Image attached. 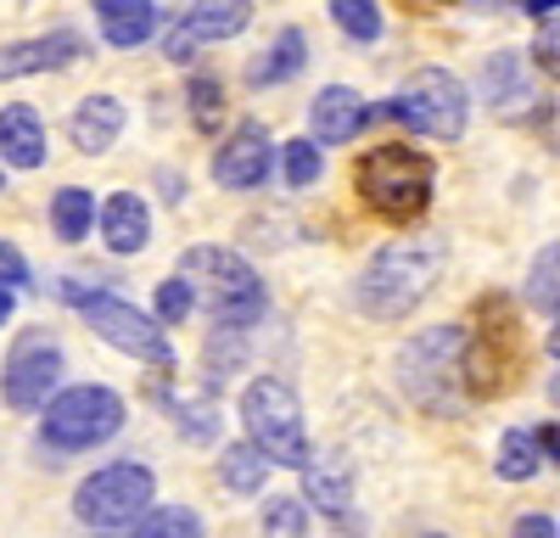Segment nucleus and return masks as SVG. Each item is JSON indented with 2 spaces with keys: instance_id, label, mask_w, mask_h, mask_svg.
<instances>
[{
  "instance_id": "1",
  "label": "nucleus",
  "mask_w": 560,
  "mask_h": 538,
  "mask_svg": "<svg viewBox=\"0 0 560 538\" xmlns=\"http://www.w3.org/2000/svg\"><path fill=\"white\" fill-rule=\"evenodd\" d=\"M179 281L191 286V297L208 308V320H219L224 331L258 326L264 314V281L247 258H236L230 247H191L179 258Z\"/></svg>"
},
{
  "instance_id": "37",
  "label": "nucleus",
  "mask_w": 560,
  "mask_h": 538,
  "mask_svg": "<svg viewBox=\"0 0 560 538\" xmlns=\"http://www.w3.org/2000/svg\"><path fill=\"white\" fill-rule=\"evenodd\" d=\"M549 398H555V404H560V376H555V382H549Z\"/></svg>"
},
{
  "instance_id": "31",
  "label": "nucleus",
  "mask_w": 560,
  "mask_h": 538,
  "mask_svg": "<svg viewBox=\"0 0 560 538\" xmlns=\"http://www.w3.org/2000/svg\"><path fill=\"white\" fill-rule=\"evenodd\" d=\"M191 303H197V297H191V286H185L179 276L163 281V286H158V320H163V326H179L185 314H191Z\"/></svg>"
},
{
  "instance_id": "39",
  "label": "nucleus",
  "mask_w": 560,
  "mask_h": 538,
  "mask_svg": "<svg viewBox=\"0 0 560 538\" xmlns=\"http://www.w3.org/2000/svg\"><path fill=\"white\" fill-rule=\"evenodd\" d=\"M0 179H7V174H0Z\"/></svg>"
},
{
  "instance_id": "29",
  "label": "nucleus",
  "mask_w": 560,
  "mask_h": 538,
  "mask_svg": "<svg viewBox=\"0 0 560 538\" xmlns=\"http://www.w3.org/2000/svg\"><path fill=\"white\" fill-rule=\"evenodd\" d=\"M303 527H308L303 500H275L264 516V538H303Z\"/></svg>"
},
{
  "instance_id": "2",
  "label": "nucleus",
  "mask_w": 560,
  "mask_h": 538,
  "mask_svg": "<svg viewBox=\"0 0 560 538\" xmlns=\"http://www.w3.org/2000/svg\"><path fill=\"white\" fill-rule=\"evenodd\" d=\"M443 269V247L438 242H393L364 264V276L353 286V303L370 320H404V314L432 292Z\"/></svg>"
},
{
  "instance_id": "13",
  "label": "nucleus",
  "mask_w": 560,
  "mask_h": 538,
  "mask_svg": "<svg viewBox=\"0 0 560 538\" xmlns=\"http://www.w3.org/2000/svg\"><path fill=\"white\" fill-rule=\"evenodd\" d=\"M90 51L79 28H51L39 39H18V45H0V79H23V73H57L68 62H79Z\"/></svg>"
},
{
  "instance_id": "11",
  "label": "nucleus",
  "mask_w": 560,
  "mask_h": 538,
  "mask_svg": "<svg viewBox=\"0 0 560 538\" xmlns=\"http://www.w3.org/2000/svg\"><path fill=\"white\" fill-rule=\"evenodd\" d=\"M247 17H253L247 0H213V7H191V12H185V17L168 28V39H163V57H168V62H191L197 45L242 34V28H247Z\"/></svg>"
},
{
  "instance_id": "34",
  "label": "nucleus",
  "mask_w": 560,
  "mask_h": 538,
  "mask_svg": "<svg viewBox=\"0 0 560 538\" xmlns=\"http://www.w3.org/2000/svg\"><path fill=\"white\" fill-rule=\"evenodd\" d=\"M516 538H560V533H555L549 516H522V522H516Z\"/></svg>"
},
{
  "instance_id": "12",
  "label": "nucleus",
  "mask_w": 560,
  "mask_h": 538,
  "mask_svg": "<svg viewBox=\"0 0 560 538\" xmlns=\"http://www.w3.org/2000/svg\"><path fill=\"white\" fill-rule=\"evenodd\" d=\"M57 382H62V348L57 342H34L28 337L7 359V404H12V410H39Z\"/></svg>"
},
{
  "instance_id": "36",
  "label": "nucleus",
  "mask_w": 560,
  "mask_h": 538,
  "mask_svg": "<svg viewBox=\"0 0 560 538\" xmlns=\"http://www.w3.org/2000/svg\"><path fill=\"white\" fill-rule=\"evenodd\" d=\"M7 320H12V292L0 286V326H7Z\"/></svg>"
},
{
  "instance_id": "7",
  "label": "nucleus",
  "mask_w": 560,
  "mask_h": 538,
  "mask_svg": "<svg viewBox=\"0 0 560 538\" xmlns=\"http://www.w3.org/2000/svg\"><path fill=\"white\" fill-rule=\"evenodd\" d=\"M124 398L113 387H96V382H79L68 393H57L51 404H45L39 416V432L51 448H96L107 437L124 432Z\"/></svg>"
},
{
  "instance_id": "10",
  "label": "nucleus",
  "mask_w": 560,
  "mask_h": 538,
  "mask_svg": "<svg viewBox=\"0 0 560 538\" xmlns=\"http://www.w3.org/2000/svg\"><path fill=\"white\" fill-rule=\"evenodd\" d=\"M482 102L499 118H527V113L544 107V90H538V79H533L522 51H493L482 62Z\"/></svg>"
},
{
  "instance_id": "24",
  "label": "nucleus",
  "mask_w": 560,
  "mask_h": 538,
  "mask_svg": "<svg viewBox=\"0 0 560 538\" xmlns=\"http://www.w3.org/2000/svg\"><path fill=\"white\" fill-rule=\"evenodd\" d=\"M527 303L538 314H555V320H560V242H549L533 258V269H527Z\"/></svg>"
},
{
  "instance_id": "22",
  "label": "nucleus",
  "mask_w": 560,
  "mask_h": 538,
  "mask_svg": "<svg viewBox=\"0 0 560 538\" xmlns=\"http://www.w3.org/2000/svg\"><path fill=\"white\" fill-rule=\"evenodd\" d=\"M538 466H544L538 432H527V426H510V432L499 437V477H504V482H527Z\"/></svg>"
},
{
  "instance_id": "35",
  "label": "nucleus",
  "mask_w": 560,
  "mask_h": 538,
  "mask_svg": "<svg viewBox=\"0 0 560 538\" xmlns=\"http://www.w3.org/2000/svg\"><path fill=\"white\" fill-rule=\"evenodd\" d=\"M538 448H544V455L560 466V426H538Z\"/></svg>"
},
{
  "instance_id": "21",
  "label": "nucleus",
  "mask_w": 560,
  "mask_h": 538,
  "mask_svg": "<svg viewBox=\"0 0 560 538\" xmlns=\"http://www.w3.org/2000/svg\"><path fill=\"white\" fill-rule=\"evenodd\" d=\"M96 219H102V213H96V197H90L84 186H62V191H57V202H51V231H57V242H84Z\"/></svg>"
},
{
  "instance_id": "18",
  "label": "nucleus",
  "mask_w": 560,
  "mask_h": 538,
  "mask_svg": "<svg viewBox=\"0 0 560 538\" xmlns=\"http://www.w3.org/2000/svg\"><path fill=\"white\" fill-rule=\"evenodd\" d=\"M102 236H107L113 253H140V247H147V236H152V213H147V202H140L135 191L107 197V208H102Z\"/></svg>"
},
{
  "instance_id": "27",
  "label": "nucleus",
  "mask_w": 560,
  "mask_h": 538,
  "mask_svg": "<svg viewBox=\"0 0 560 538\" xmlns=\"http://www.w3.org/2000/svg\"><path fill=\"white\" fill-rule=\"evenodd\" d=\"M331 17H337V28L353 34V39H376V34H382V7H370V0H337Z\"/></svg>"
},
{
  "instance_id": "30",
  "label": "nucleus",
  "mask_w": 560,
  "mask_h": 538,
  "mask_svg": "<svg viewBox=\"0 0 560 538\" xmlns=\"http://www.w3.org/2000/svg\"><path fill=\"white\" fill-rule=\"evenodd\" d=\"M185 96H191V118H197L202 129L224 113V84H219V79H191V90H185Z\"/></svg>"
},
{
  "instance_id": "25",
  "label": "nucleus",
  "mask_w": 560,
  "mask_h": 538,
  "mask_svg": "<svg viewBox=\"0 0 560 538\" xmlns=\"http://www.w3.org/2000/svg\"><path fill=\"white\" fill-rule=\"evenodd\" d=\"M129 538H202V522L197 511H185V505H158L140 516V527Z\"/></svg>"
},
{
  "instance_id": "9",
  "label": "nucleus",
  "mask_w": 560,
  "mask_h": 538,
  "mask_svg": "<svg viewBox=\"0 0 560 538\" xmlns=\"http://www.w3.org/2000/svg\"><path fill=\"white\" fill-rule=\"evenodd\" d=\"M269 163H275L269 129L264 124H236V129H230V141L213 152V179L224 191H258L269 179Z\"/></svg>"
},
{
  "instance_id": "40",
  "label": "nucleus",
  "mask_w": 560,
  "mask_h": 538,
  "mask_svg": "<svg viewBox=\"0 0 560 538\" xmlns=\"http://www.w3.org/2000/svg\"><path fill=\"white\" fill-rule=\"evenodd\" d=\"M438 538H443V533H438Z\"/></svg>"
},
{
  "instance_id": "17",
  "label": "nucleus",
  "mask_w": 560,
  "mask_h": 538,
  "mask_svg": "<svg viewBox=\"0 0 560 538\" xmlns=\"http://www.w3.org/2000/svg\"><path fill=\"white\" fill-rule=\"evenodd\" d=\"M73 147L79 152H90V157H102L118 134H124V102H113V96H90V102H79V113H73Z\"/></svg>"
},
{
  "instance_id": "5",
  "label": "nucleus",
  "mask_w": 560,
  "mask_h": 538,
  "mask_svg": "<svg viewBox=\"0 0 560 538\" xmlns=\"http://www.w3.org/2000/svg\"><path fill=\"white\" fill-rule=\"evenodd\" d=\"M62 297L79 308V320L96 331L102 342L124 348L129 359H147V365H158V371H174V342H168V331L152 320V314H140L135 303H124V297H113V292L62 286Z\"/></svg>"
},
{
  "instance_id": "16",
  "label": "nucleus",
  "mask_w": 560,
  "mask_h": 538,
  "mask_svg": "<svg viewBox=\"0 0 560 538\" xmlns=\"http://www.w3.org/2000/svg\"><path fill=\"white\" fill-rule=\"evenodd\" d=\"M102 17V34L113 45H124V51H135V45H147L163 23V7H152V0H102L96 7Z\"/></svg>"
},
{
  "instance_id": "20",
  "label": "nucleus",
  "mask_w": 560,
  "mask_h": 538,
  "mask_svg": "<svg viewBox=\"0 0 560 538\" xmlns=\"http://www.w3.org/2000/svg\"><path fill=\"white\" fill-rule=\"evenodd\" d=\"M303 482H308V500H314L319 511H331V516L348 505V493H353V471H348V460H337V455L308 460V466H303Z\"/></svg>"
},
{
  "instance_id": "33",
  "label": "nucleus",
  "mask_w": 560,
  "mask_h": 538,
  "mask_svg": "<svg viewBox=\"0 0 560 538\" xmlns=\"http://www.w3.org/2000/svg\"><path fill=\"white\" fill-rule=\"evenodd\" d=\"M0 286H28V258L12 247V242H0Z\"/></svg>"
},
{
  "instance_id": "28",
  "label": "nucleus",
  "mask_w": 560,
  "mask_h": 538,
  "mask_svg": "<svg viewBox=\"0 0 560 538\" xmlns=\"http://www.w3.org/2000/svg\"><path fill=\"white\" fill-rule=\"evenodd\" d=\"M319 168H325V163H319V147H314V141H292V147H287V186H292V191L314 186Z\"/></svg>"
},
{
  "instance_id": "38",
  "label": "nucleus",
  "mask_w": 560,
  "mask_h": 538,
  "mask_svg": "<svg viewBox=\"0 0 560 538\" xmlns=\"http://www.w3.org/2000/svg\"><path fill=\"white\" fill-rule=\"evenodd\" d=\"M549 348H555V353H560V326H555V331H549Z\"/></svg>"
},
{
  "instance_id": "14",
  "label": "nucleus",
  "mask_w": 560,
  "mask_h": 538,
  "mask_svg": "<svg viewBox=\"0 0 560 538\" xmlns=\"http://www.w3.org/2000/svg\"><path fill=\"white\" fill-rule=\"evenodd\" d=\"M308 118H314V141H325V147H348L353 134L364 129L370 107H364L359 90H348V84H325L319 96H314V107H308Z\"/></svg>"
},
{
  "instance_id": "3",
  "label": "nucleus",
  "mask_w": 560,
  "mask_h": 538,
  "mask_svg": "<svg viewBox=\"0 0 560 538\" xmlns=\"http://www.w3.org/2000/svg\"><path fill=\"white\" fill-rule=\"evenodd\" d=\"M353 186H359V197L376 213L415 219V213H427V202H432L438 168H432L427 152H415V147H376V152L359 157Z\"/></svg>"
},
{
  "instance_id": "15",
  "label": "nucleus",
  "mask_w": 560,
  "mask_h": 538,
  "mask_svg": "<svg viewBox=\"0 0 560 538\" xmlns=\"http://www.w3.org/2000/svg\"><path fill=\"white\" fill-rule=\"evenodd\" d=\"M0 163L7 168H39L45 163V124L23 102L0 113Z\"/></svg>"
},
{
  "instance_id": "23",
  "label": "nucleus",
  "mask_w": 560,
  "mask_h": 538,
  "mask_svg": "<svg viewBox=\"0 0 560 538\" xmlns=\"http://www.w3.org/2000/svg\"><path fill=\"white\" fill-rule=\"evenodd\" d=\"M219 477H224V488H236V493H264V482H269V460L258 455L253 443H230V448H224V460H219Z\"/></svg>"
},
{
  "instance_id": "8",
  "label": "nucleus",
  "mask_w": 560,
  "mask_h": 538,
  "mask_svg": "<svg viewBox=\"0 0 560 538\" xmlns=\"http://www.w3.org/2000/svg\"><path fill=\"white\" fill-rule=\"evenodd\" d=\"M152 493H158L152 471L124 460V466H107V471H96V477H84L79 493H73V511H79V522L113 533V527H129V522L147 516Z\"/></svg>"
},
{
  "instance_id": "6",
  "label": "nucleus",
  "mask_w": 560,
  "mask_h": 538,
  "mask_svg": "<svg viewBox=\"0 0 560 538\" xmlns=\"http://www.w3.org/2000/svg\"><path fill=\"white\" fill-rule=\"evenodd\" d=\"M387 113L404 129L427 134V141H459L465 118H471V102H465V84L448 68H415L398 84V96L387 102Z\"/></svg>"
},
{
  "instance_id": "4",
  "label": "nucleus",
  "mask_w": 560,
  "mask_h": 538,
  "mask_svg": "<svg viewBox=\"0 0 560 538\" xmlns=\"http://www.w3.org/2000/svg\"><path fill=\"white\" fill-rule=\"evenodd\" d=\"M242 421H247V443L269 466H308V437H303V404L298 393L280 382V376H258L242 393Z\"/></svg>"
},
{
  "instance_id": "32",
  "label": "nucleus",
  "mask_w": 560,
  "mask_h": 538,
  "mask_svg": "<svg viewBox=\"0 0 560 538\" xmlns=\"http://www.w3.org/2000/svg\"><path fill=\"white\" fill-rule=\"evenodd\" d=\"M533 62H538L549 79H560V17H549V23L538 28V39H533Z\"/></svg>"
},
{
  "instance_id": "26",
  "label": "nucleus",
  "mask_w": 560,
  "mask_h": 538,
  "mask_svg": "<svg viewBox=\"0 0 560 538\" xmlns=\"http://www.w3.org/2000/svg\"><path fill=\"white\" fill-rule=\"evenodd\" d=\"M168 416H179V432H185V437H197V443L219 432V404H213L208 393H197V398L174 393V398H168Z\"/></svg>"
},
{
  "instance_id": "19",
  "label": "nucleus",
  "mask_w": 560,
  "mask_h": 538,
  "mask_svg": "<svg viewBox=\"0 0 560 538\" xmlns=\"http://www.w3.org/2000/svg\"><path fill=\"white\" fill-rule=\"evenodd\" d=\"M303 62H308V39H303V28H280L275 45L247 68V79H253V84H280V79L303 73Z\"/></svg>"
}]
</instances>
